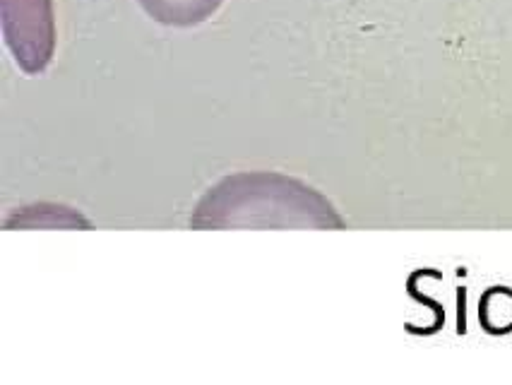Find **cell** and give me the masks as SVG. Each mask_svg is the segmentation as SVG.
<instances>
[{
	"label": "cell",
	"instance_id": "cell-1",
	"mask_svg": "<svg viewBox=\"0 0 512 385\" xmlns=\"http://www.w3.org/2000/svg\"><path fill=\"white\" fill-rule=\"evenodd\" d=\"M335 205L299 179L275 171H241L200 198L190 229H344Z\"/></svg>",
	"mask_w": 512,
	"mask_h": 385
},
{
	"label": "cell",
	"instance_id": "cell-3",
	"mask_svg": "<svg viewBox=\"0 0 512 385\" xmlns=\"http://www.w3.org/2000/svg\"><path fill=\"white\" fill-rule=\"evenodd\" d=\"M138 3L157 25L190 29L210 20L222 8L224 0H138Z\"/></svg>",
	"mask_w": 512,
	"mask_h": 385
},
{
	"label": "cell",
	"instance_id": "cell-2",
	"mask_svg": "<svg viewBox=\"0 0 512 385\" xmlns=\"http://www.w3.org/2000/svg\"><path fill=\"white\" fill-rule=\"evenodd\" d=\"M3 32L20 68L27 75L44 73L56 51L53 0H3Z\"/></svg>",
	"mask_w": 512,
	"mask_h": 385
}]
</instances>
